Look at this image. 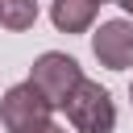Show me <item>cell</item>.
Returning <instances> with one entry per match:
<instances>
[{"mask_svg": "<svg viewBox=\"0 0 133 133\" xmlns=\"http://www.w3.org/2000/svg\"><path fill=\"white\" fill-rule=\"evenodd\" d=\"M62 112H66L75 133H112L116 129V104H112L108 87H100L96 79H83L66 96Z\"/></svg>", "mask_w": 133, "mask_h": 133, "instance_id": "obj_1", "label": "cell"}, {"mask_svg": "<svg viewBox=\"0 0 133 133\" xmlns=\"http://www.w3.org/2000/svg\"><path fill=\"white\" fill-rule=\"evenodd\" d=\"M25 83H33L50 108H62L66 96L83 83V71H79V62H75L71 54H62V50H46V54L29 66V79H25Z\"/></svg>", "mask_w": 133, "mask_h": 133, "instance_id": "obj_2", "label": "cell"}, {"mask_svg": "<svg viewBox=\"0 0 133 133\" xmlns=\"http://www.w3.org/2000/svg\"><path fill=\"white\" fill-rule=\"evenodd\" d=\"M50 104L42 100V91L33 83H12L4 96H0V125L8 133H37L50 125Z\"/></svg>", "mask_w": 133, "mask_h": 133, "instance_id": "obj_3", "label": "cell"}, {"mask_svg": "<svg viewBox=\"0 0 133 133\" xmlns=\"http://www.w3.org/2000/svg\"><path fill=\"white\" fill-rule=\"evenodd\" d=\"M91 54H96L100 66H108V71H129V66H133V21H129V17L104 21V25L91 33Z\"/></svg>", "mask_w": 133, "mask_h": 133, "instance_id": "obj_4", "label": "cell"}, {"mask_svg": "<svg viewBox=\"0 0 133 133\" xmlns=\"http://www.w3.org/2000/svg\"><path fill=\"white\" fill-rule=\"evenodd\" d=\"M96 12H100V4H91V0H50V21L58 33H87Z\"/></svg>", "mask_w": 133, "mask_h": 133, "instance_id": "obj_5", "label": "cell"}, {"mask_svg": "<svg viewBox=\"0 0 133 133\" xmlns=\"http://www.w3.org/2000/svg\"><path fill=\"white\" fill-rule=\"evenodd\" d=\"M37 21V0H0V25L12 29V33H25L33 29Z\"/></svg>", "mask_w": 133, "mask_h": 133, "instance_id": "obj_6", "label": "cell"}, {"mask_svg": "<svg viewBox=\"0 0 133 133\" xmlns=\"http://www.w3.org/2000/svg\"><path fill=\"white\" fill-rule=\"evenodd\" d=\"M37 133H66V129H62V125H54V121H50V125H46V129H37Z\"/></svg>", "mask_w": 133, "mask_h": 133, "instance_id": "obj_7", "label": "cell"}, {"mask_svg": "<svg viewBox=\"0 0 133 133\" xmlns=\"http://www.w3.org/2000/svg\"><path fill=\"white\" fill-rule=\"evenodd\" d=\"M116 4H121V8L129 12V21H133V0H116Z\"/></svg>", "mask_w": 133, "mask_h": 133, "instance_id": "obj_8", "label": "cell"}, {"mask_svg": "<svg viewBox=\"0 0 133 133\" xmlns=\"http://www.w3.org/2000/svg\"><path fill=\"white\" fill-rule=\"evenodd\" d=\"M91 4H116V0H91Z\"/></svg>", "mask_w": 133, "mask_h": 133, "instance_id": "obj_9", "label": "cell"}, {"mask_svg": "<svg viewBox=\"0 0 133 133\" xmlns=\"http://www.w3.org/2000/svg\"><path fill=\"white\" fill-rule=\"evenodd\" d=\"M129 96H133V83H129Z\"/></svg>", "mask_w": 133, "mask_h": 133, "instance_id": "obj_10", "label": "cell"}]
</instances>
